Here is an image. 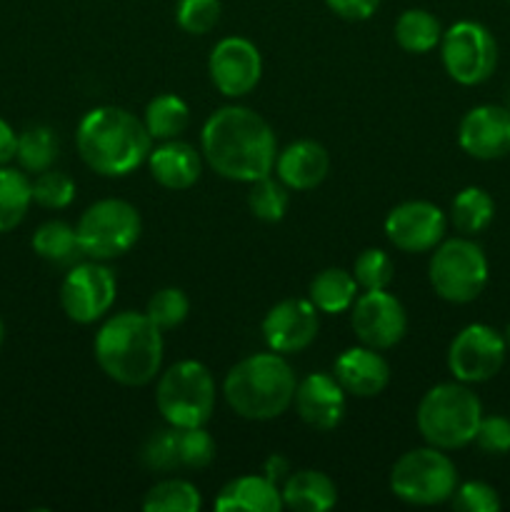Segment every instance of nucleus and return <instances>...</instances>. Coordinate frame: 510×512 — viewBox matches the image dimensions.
Returning <instances> with one entry per match:
<instances>
[{
  "mask_svg": "<svg viewBox=\"0 0 510 512\" xmlns=\"http://www.w3.org/2000/svg\"><path fill=\"white\" fill-rule=\"evenodd\" d=\"M200 148L210 168L225 180L255 183L275 170L278 140L263 115L243 105L215 110L203 125Z\"/></svg>",
  "mask_w": 510,
  "mask_h": 512,
  "instance_id": "1",
  "label": "nucleus"
},
{
  "mask_svg": "<svg viewBox=\"0 0 510 512\" xmlns=\"http://www.w3.org/2000/svg\"><path fill=\"white\" fill-rule=\"evenodd\" d=\"M75 145L93 173L123 178L148 160L153 138L140 118L118 105L88 110L75 130Z\"/></svg>",
  "mask_w": 510,
  "mask_h": 512,
  "instance_id": "2",
  "label": "nucleus"
},
{
  "mask_svg": "<svg viewBox=\"0 0 510 512\" xmlns=\"http://www.w3.org/2000/svg\"><path fill=\"white\" fill-rule=\"evenodd\" d=\"M95 360L113 383L143 388L163 365V330L145 313L125 310L103 323L95 335Z\"/></svg>",
  "mask_w": 510,
  "mask_h": 512,
  "instance_id": "3",
  "label": "nucleus"
},
{
  "mask_svg": "<svg viewBox=\"0 0 510 512\" xmlns=\"http://www.w3.org/2000/svg\"><path fill=\"white\" fill-rule=\"evenodd\" d=\"M293 368L280 353H255L235 363L223 380V395L235 415L245 420H275L293 405Z\"/></svg>",
  "mask_w": 510,
  "mask_h": 512,
  "instance_id": "4",
  "label": "nucleus"
},
{
  "mask_svg": "<svg viewBox=\"0 0 510 512\" xmlns=\"http://www.w3.org/2000/svg\"><path fill=\"white\" fill-rule=\"evenodd\" d=\"M483 418V403L470 385L440 383L423 395L415 413V425L423 440L440 450H460L473 443Z\"/></svg>",
  "mask_w": 510,
  "mask_h": 512,
  "instance_id": "5",
  "label": "nucleus"
},
{
  "mask_svg": "<svg viewBox=\"0 0 510 512\" xmlns=\"http://www.w3.org/2000/svg\"><path fill=\"white\" fill-rule=\"evenodd\" d=\"M218 388L215 378L198 360H180L160 373L155 388V405L168 425L198 428L208 425L215 413Z\"/></svg>",
  "mask_w": 510,
  "mask_h": 512,
  "instance_id": "6",
  "label": "nucleus"
},
{
  "mask_svg": "<svg viewBox=\"0 0 510 512\" xmlns=\"http://www.w3.org/2000/svg\"><path fill=\"white\" fill-rule=\"evenodd\" d=\"M458 488V468L445 455V450L415 448L395 460L390 470V493L408 505H440L450 503Z\"/></svg>",
  "mask_w": 510,
  "mask_h": 512,
  "instance_id": "7",
  "label": "nucleus"
},
{
  "mask_svg": "<svg viewBox=\"0 0 510 512\" xmlns=\"http://www.w3.org/2000/svg\"><path fill=\"white\" fill-rule=\"evenodd\" d=\"M428 278L435 295L453 305H468L485 290L490 265L483 248L468 235L443 240L428 265Z\"/></svg>",
  "mask_w": 510,
  "mask_h": 512,
  "instance_id": "8",
  "label": "nucleus"
},
{
  "mask_svg": "<svg viewBox=\"0 0 510 512\" xmlns=\"http://www.w3.org/2000/svg\"><path fill=\"white\" fill-rule=\"evenodd\" d=\"M78 240L90 260H113L128 253L143 233V220L135 205L120 198H105L80 215Z\"/></svg>",
  "mask_w": 510,
  "mask_h": 512,
  "instance_id": "9",
  "label": "nucleus"
},
{
  "mask_svg": "<svg viewBox=\"0 0 510 512\" xmlns=\"http://www.w3.org/2000/svg\"><path fill=\"white\" fill-rule=\"evenodd\" d=\"M443 68L458 85H480L498 68V43L483 23L458 20L440 40Z\"/></svg>",
  "mask_w": 510,
  "mask_h": 512,
  "instance_id": "10",
  "label": "nucleus"
},
{
  "mask_svg": "<svg viewBox=\"0 0 510 512\" xmlns=\"http://www.w3.org/2000/svg\"><path fill=\"white\" fill-rule=\"evenodd\" d=\"M118 295V283L108 265L100 260L70 265L60 285L63 313L78 325H93L110 313Z\"/></svg>",
  "mask_w": 510,
  "mask_h": 512,
  "instance_id": "11",
  "label": "nucleus"
},
{
  "mask_svg": "<svg viewBox=\"0 0 510 512\" xmlns=\"http://www.w3.org/2000/svg\"><path fill=\"white\" fill-rule=\"evenodd\" d=\"M508 345L503 333L485 323H470L448 348V370L465 385L488 383L503 370Z\"/></svg>",
  "mask_w": 510,
  "mask_h": 512,
  "instance_id": "12",
  "label": "nucleus"
},
{
  "mask_svg": "<svg viewBox=\"0 0 510 512\" xmlns=\"http://www.w3.org/2000/svg\"><path fill=\"white\" fill-rule=\"evenodd\" d=\"M350 323L363 345L390 350L408 333V313L388 290H365L350 308Z\"/></svg>",
  "mask_w": 510,
  "mask_h": 512,
  "instance_id": "13",
  "label": "nucleus"
},
{
  "mask_svg": "<svg viewBox=\"0 0 510 512\" xmlns=\"http://www.w3.org/2000/svg\"><path fill=\"white\" fill-rule=\"evenodd\" d=\"M448 218L428 200H405L385 218V235L403 253H430L445 240Z\"/></svg>",
  "mask_w": 510,
  "mask_h": 512,
  "instance_id": "14",
  "label": "nucleus"
},
{
  "mask_svg": "<svg viewBox=\"0 0 510 512\" xmlns=\"http://www.w3.org/2000/svg\"><path fill=\"white\" fill-rule=\"evenodd\" d=\"M208 73L218 93L225 98H243L253 93L263 75V58L255 43L240 35H230L213 45L208 58Z\"/></svg>",
  "mask_w": 510,
  "mask_h": 512,
  "instance_id": "15",
  "label": "nucleus"
},
{
  "mask_svg": "<svg viewBox=\"0 0 510 512\" xmlns=\"http://www.w3.org/2000/svg\"><path fill=\"white\" fill-rule=\"evenodd\" d=\"M263 340L273 353L293 355L303 353L318 338L320 318L318 308L305 298L280 300L263 318Z\"/></svg>",
  "mask_w": 510,
  "mask_h": 512,
  "instance_id": "16",
  "label": "nucleus"
},
{
  "mask_svg": "<svg viewBox=\"0 0 510 512\" xmlns=\"http://www.w3.org/2000/svg\"><path fill=\"white\" fill-rule=\"evenodd\" d=\"M458 143L475 160L510 155V108L493 103L470 108L460 120Z\"/></svg>",
  "mask_w": 510,
  "mask_h": 512,
  "instance_id": "17",
  "label": "nucleus"
},
{
  "mask_svg": "<svg viewBox=\"0 0 510 512\" xmlns=\"http://www.w3.org/2000/svg\"><path fill=\"white\" fill-rule=\"evenodd\" d=\"M293 405L308 428L325 433V430L338 428L340 420H343L345 390L340 388L335 375L310 373L295 388Z\"/></svg>",
  "mask_w": 510,
  "mask_h": 512,
  "instance_id": "18",
  "label": "nucleus"
},
{
  "mask_svg": "<svg viewBox=\"0 0 510 512\" xmlns=\"http://www.w3.org/2000/svg\"><path fill=\"white\" fill-rule=\"evenodd\" d=\"M333 375L340 388L345 390V395L375 398L388 388L390 365L380 355V350L358 345V348H348L345 353H340V358L333 365Z\"/></svg>",
  "mask_w": 510,
  "mask_h": 512,
  "instance_id": "19",
  "label": "nucleus"
},
{
  "mask_svg": "<svg viewBox=\"0 0 510 512\" xmlns=\"http://www.w3.org/2000/svg\"><path fill=\"white\" fill-rule=\"evenodd\" d=\"M145 163H148L155 183L168 190L193 188L203 173V158H200L198 150L178 138L163 140V145L150 150Z\"/></svg>",
  "mask_w": 510,
  "mask_h": 512,
  "instance_id": "20",
  "label": "nucleus"
},
{
  "mask_svg": "<svg viewBox=\"0 0 510 512\" xmlns=\"http://www.w3.org/2000/svg\"><path fill=\"white\" fill-rule=\"evenodd\" d=\"M330 155L315 140H295L280 150L275 160V173L288 185V190H313L328 178Z\"/></svg>",
  "mask_w": 510,
  "mask_h": 512,
  "instance_id": "21",
  "label": "nucleus"
},
{
  "mask_svg": "<svg viewBox=\"0 0 510 512\" xmlns=\"http://www.w3.org/2000/svg\"><path fill=\"white\" fill-rule=\"evenodd\" d=\"M218 512H280L283 510V495L278 483L265 475H243L235 478L220 490L215 500Z\"/></svg>",
  "mask_w": 510,
  "mask_h": 512,
  "instance_id": "22",
  "label": "nucleus"
},
{
  "mask_svg": "<svg viewBox=\"0 0 510 512\" xmlns=\"http://www.w3.org/2000/svg\"><path fill=\"white\" fill-rule=\"evenodd\" d=\"M283 508L298 512H325L338 503V488L320 470H298L285 478Z\"/></svg>",
  "mask_w": 510,
  "mask_h": 512,
  "instance_id": "23",
  "label": "nucleus"
},
{
  "mask_svg": "<svg viewBox=\"0 0 510 512\" xmlns=\"http://www.w3.org/2000/svg\"><path fill=\"white\" fill-rule=\"evenodd\" d=\"M358 298V283L353 273L343 268H325L323 273L310 280L308 300L318 308V313L340 315L353 308Z\"/></svg>",
  "mask_w": 510,
  "mask_h": 512,
  "instance_id": "24",
  "label": "nucleus"
},
{
  "mask_svg": "<svg viewBox=\"0 0 510 512\" xmlns=\"http://www.w3.org/2000/svg\"><path fill=\"white\" fill-rule=\"evenodd\" d=\"M495 218V200L490 198L488 190L478 188V185H468L460 190L450 205V223L455 225L460 235H473L483 233L490 228Z\"/></svg>",
  "mask_w": 510,
  "mask_h": 512,
  "instance_id": "25",
  "label": "nucleus"
},
{
  "mask_svg": "<svg viewBox=\"0 0 510 512\" xmlns=\"http://www.w3.org/2000/svg\"><path fill=\"white\" fill-rule=\"evenodd\" d=\"M393 33H395V43H398L405 53H413V55L430 53V50L438 48L440 40H443L440 20L423 8L403 10L400 18L395 20Z\"/></svg>",
  "mask_w": 510,
  "mask_h": 512,
  "instance_id": "26",
  "label": "nucleus"
},
{
  "mask_svg": "<svg viewBox=\"0 0 510 512\" xmlns=\"http://www.w3.org/2000/svg\"><path fill=\"white\" fill-rule=\"evenodd\" d=\"M33 250L43 260L55 265H75L83 258L78 230L63 220H48L33 235Z\"/></svg>",
  "mask_w": 510,
  "mask_h": 512,
  "instance_id": "27",
  "label": "nucleus"
},
{
  "mask_svg": "<svg viewBox=\"0 0 510 512\" xmlns=\"http://www.w3.org/2000/svg\"><path fill=\"white\" fill-rule=\"evenodd\" d=\"M143 123L148 128L153 140H175L190 123V108L183 98L173 93L155 95L148 105H145Z\"/></svg>",
  "mask_w": 510,
  "mask_h": 512,
  "instance_id": "28",
  "label": "nucleus"
},
{
  "mask_svg": "<svg viewBox=\"0 0 510 512\" xmlns=\"http://www.w3.org/2000/svg\"><path fill=\"white\" fill-rule=\"evenodd\" d=\"M33 203V183L25 173L0 165V233L18 228Z\"/></svg>",
  "mask_w": 510,
  "mask_h": 512,
  "instance_id": "29",
  "label": "nucleus"
},
{
  "mask_svg": "<svg viewBox=\"0 0 510 512\" xmlns=\"http://www.w3.org/2000/svg\"><path fill=\"white\" fill-rule=\"evenodd\" d=\"M58 135L48 125H30L18 135V150H15V160L20 168L28 173H43V170L53 168L58 160Z\"/></svg>",
  "mask_w": 510,
  "mask_h": 512,
  "instance_id": "30",
  "label": "nucleus"
},
{
  "mask_svg": "<svg viewBox=\"0 0 510 512\" xmlns=\"http://www.w3.org/2000/svg\"><path fill=\"white\" fill-rule=\"evenodd\" d=\"M203 508L200 490L180 478H165L145 493V512H198Z\"/></svg>",
  "mask_w": 510,
  "mask_h": 512,
  "instance_id": "31",
  "label": "nucleus"
},
{
  "mask_svg": "<svg viewBox=\"0 0 510 512\" xmlns=\"http://www.w3.org/2000/svg\"><path fill=\"white\" fill-rule=\"evenodd\" d=\"M250 185H253L248 193L250 213L258 220H263V223H278V220H283L290 205L288 185L280 178H273V175H265V178L255 180Z\"/></svg>",
  "mask_w": 510,
  "mask_h": 512,
  "instance_id": "32",
  "label": "nucleus"
},
{
  "mask_svg": "<svg viewBox=\"0 0 510 512\" xmlns=\"http://www.w3.org/2000/svg\"><path fill=\"white\" fill-rule=\"evenodd\" d=\"M140 463L153 473H173L180 468L178 458V430L168 425L163 430H155L140 448Z\"/></svg>",
  "mask_w": 510,
  "mask_h": 512,
  "instance_id": "33",
  "label": "nucleus"
},
{
  "mask_svg": "<svg viewBox=\"0 0 510 512\" xmlns=\"http://www.w3.org/2000/svg\"><path fill=\"white\" fill-rule=\"evenodd\" d=\"M353 278L363 290H388L395 278V263L385 250L368 248L355 258Z\"/></svg>",
  "mask_w": 510,
  "mask_h": 512,
  "instance_id": "34",
  "label": "nucleus"
},
{
  "mask_svg": "<svg viewBox=\"0 0 510 512\" xmlns=\"http://www.w3.org/2000/svg\"><path fill=\"white\" fill-rule=\"evenodd\" d=\"M190 300L180 288H160L158 293L150 295L145 315L158 325L160 330H173L188 318Z\"/></svg>",
  "mask_w": 510,
  "mask_h": 512,
  "instance_id": "35",
  "label": "nucleus"
},
{
  "mask_svg": "<svg viewBox=\"0 0 510 512\" xmlns=\"http://www.w3.org/2000/svg\"><path fill=\"white\" fill-rule=\"evenodd\" d=\"M75 180L60 170H43L33 180V203L48 210H63L73 203Z\"/></svg>",
  "mask_w": 510,
  "mask_h": 512,
  "instance_id": "36",
  "label": "nucleus"
},
{
  "mask_svg": "<svg viewBox=\"0 0 510 512\" xmlns=\"http://www.w3.org/2000/svg\"><path fill=\"white\" fill-rule=\"evenodd\" d=\"M178 430V458L180 468L200 470L208 468L215 458V440L205 430V425L198 428H175Z\"/></svg>",
  "mask_w": 510,
  "mask_h": 512,
  "instance_id": "37",
  "label": "nucleus"
},
{
  "mask_svg": "<svg viewBox=\"0 0 510 512\" xmlns=\"http://www.w3.org/2000/svg\"><path fill=\"white\" fill-rule=\"evenodd\" d=\"M220 0H178L175 5V20L180 28L190 35H205L218 25Z\"/></svg>",
  "mask_w": 510,
  "mask_h": 512,
  "instance_id": "38",
  "label": "nucleus"
},
{
  "mask_svg": "<svg viewBox=\"0 0 510 512\" xmlns=\"http://www.w3.org/2000/svg\"><path fill=\"white\" fill-rule=\"evenodd\" d=\"M450 505L458 512H498L500 495L493 485L483 483V480H468L463 485L458 483Z\"/></svg>",
  "mask_w": 510,
  "mask_h": 512,
  "instance_id": "39",
  "label": "nucleus"
},
{
  "mask_svg": "<svg viewBox=\"0 0 510 512\" xmlns=\"http://www.w3.org/2000/svg\"><path fill=\"white\" fill-rule=\"evenodd\" d=\"M473 443L485 455H508L510 453V418L505 415H483Z\"/></svg>",
  "mask_w": 510,
  "mask_h": 512,
  "instance_id": "40",
  "label": "nucleus"
},
{
  "mask_svg": "<svg viewBox=\"0 0 510 512\" xmlns=\"http://www.w3.org/2000/svg\"><path fill=\"white\" fill-rule=\"evenodd\" d=\"M325 5L343 20H368L380 8V0H325Z\"/></svg>",
  "mask_w": 510,
  "mask_h": 512,
  "instance_id": "41",
  "label": "nucleus"
},
{
  "mask_svg": "<svg viewBox=\"0 0 510 512\" xmlns=\"http://www.w3.org/2000/svg\"><path fill=\"white\" fill-rule=\"evenodd\" d=\"M15 150H18V135L5 120H0V165L10 163L15 158Z\"/></svg>",
  "mask_w": 510,
  "mask_h": 512,
  "instance_id": "42",
  "label": "nucleus"
},
{
  "mask_svg": "<svg viewBox=\"0 0 510 512\" xmlns=\"http://www.w3.org/2000/svg\"><path fill=\"white\" fill-rule=\"evenodd\" d=\"M263 475H265V478L273 480V483H278V480L288 478V460L280 458V455H273V458L265 460Z\"/></svg>",
  "mask_w": 510,
  "mask_h": 512,
  "instance_id": "43",
  "label": "nucleus"
},
{
  "mask_svg": "<svg viewBox=\"0 0 510 512\" xmlns=\"http://www.w3.org/2000/svg\"><path fill=\"white\" fill-rule=\"evenodd\" d=\"M503 338H505V345H508V353H510V323H508V328H505Z\"/></svg>",
  "mask_w": 510,
  "mask_h": 512,
  "instance_id": "44",
  "label": "nucleus"
},
{
  "mask_svg": "<svg viewBox=\"0 0 510 512\" xmlns=\"http://www.w3.org/2000/svg\"><path fill=\"white\" fill-rule=\"evenodd\" d=\"M3 338H5V325H3V318H0V345H3Z\"/></svg>",
  "mask_w": 510,
  "mask_h": 512,
  "instance_id": "45",
  "label": "nucleus"
},
{
  "mask_svg": "<svg viewBox=\"0 0 510 512\" xmlns=\"http://www.w3.org/2000/svg\"><path fill=\"white\" fill-rule=\"evenodd\" d=\"M508 3H510V0H508Z\"/></svg>",
  "mask_w": 510,
  "mask_h": 512,
  "instance_id": "46",
  "label": "nucleus"
},
{
  "mask_svg": "<svg viewBox=\"0 0 510 512\" xmlns=\"http://www.w3.org/2000/svg\"><path fill=\"white\" fill-rule=\"evenodd\" d=\"M508 108H510V105H508Z\"/></svg>",
  "mask_w": 510,
  "mask_h": 512,
  "instance_id": "47",
  "label": "nucleus"
}]
</instances>
